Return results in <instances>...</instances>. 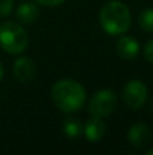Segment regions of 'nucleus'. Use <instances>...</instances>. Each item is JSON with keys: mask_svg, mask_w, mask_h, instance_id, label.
<instances>
[{"mask_svg": "<svg viewBox=\"0 0 153 155\" xmlns=\"http://www.w3.org/2000/svg\"><path fill=\"white\" fill-rule=\"evenodd\" d=\"M117 104H118V98L115 94L111 90L103 88V90L95 93L92 98L89 99L88 110L92 117L105 118L115 110Z\"/></svg>", "mask_w": 153, "mask_h": 155, "instance_id": "obj_4", "label": "nucleus"}, {"mask_svg": "<svg viewBox=\"0 0 153 155\" xmlns=\"http://www.w3.org/2000/svg\"><path fill=\"white\" fill-rule=\"evenodd\" d=\"M14 76L18 82H31L37 76V65L30 57H19L14 63Z\"/></svg>", "mask_w": 153, "mask_h": 155, "instance_id": "obj_7", "label": "nucleus"}, {"mask_svg": "<svg viewBox=\"0 0 153 155\" xmlns=\"http://www.w3.org/2000/svg\"><path fill=\"white\" fill-rule=\"evenodd\" d=\"M16 18L22 25H31L39 18V7L34 2H24L16 10Z\"/></svg>", "mask_w": 153, "mask_h": 155, "instance_id": "obj_10", "label": "nucleus"}, {"mask_svg": "<svg viewBox=\"0 0 153 155\" xmlns=\"http://www.w3.org/2000/svg\"><path fill=\"white\" fill-rule=\"evenodd\" d=\"M127 140L136 148H144L151 143L152 140V131L146 124L136 123L127 131Z\"/></svg>", "mask_w": 153, "mask_h": 155, "instance_id": "obj_6", "label": "nucleus"}, {"mask_svg": "<svg viewBox=\"0 0 153 155\" xmlns=\"http://www.w3.org/2000/svg\"><path fill=\"white\" fill-rule=\"evenodd\" d=\"M102 29L110 35H122L130 29L132 14L125 3L119 0L107 2L99 12Z\"/></svg>", "mask_w": 153, "mask_h": 155, "instance_id": "obj_2", "label": "nucleus"}, {"mask_svg": "<svg viewBox=\"0 0 153 155\" xmlns=\"http://www.w3.org/2000/svg\"><path fill=\"white\" fill-rule=\"evenodd\" d=\"M106 134V124L103 118L92 117L86 121L83 129V135L88 142H98Z\"/></svg>", "mask_w": 153, "mask_h": 155, "instance_id": "obj_9", "label": "nucleus"}, {"mask_svg": "<svg viewBox=\"0 0 153 155\" xmlns=\"http://www.w3.org/2000/svg\"><path fill=\"white\" fill-rule=\"evenodd\" d=\"M3 76H4V67H3V64H2V61H0V82H2V79H3Z\"/></svg>", "mask_w": 153, "mask_h": 155, "instance_id": "obj_16", "label": "nucleus"}, {"mask_svg": "<svg viewBox=\"0 0 153 155\" xmlns=\"http://www.w3.org/2000/svg\"><path fill=\"white\" fill-rule=\"evenodd\" d=\"M151 113H152V116H153V101H152V104H151Z\"/></svg>", "mask_w": 153, "mask_h": 155, "instance_id": "obj_17", "label": "nucleus"}, {"mask_svg": "<svg viewBox=\"0 0 153 155\" xmlns=\"http://www.w3.org/2000/svg\"><path fill=\"white\" fill-rule=\"evenodd\" d=\"M148 98V87L141 80H130L123 87L122 99L130 109H140Z\"/></svg>", "mask_w": 153, "mask_h": 155, "instance_id": "obj_5", "label": "nucleus"}, {"mask_svg": "<svg viewBox=\"0 0 153 155\" xmlns=\"http://www.w3.org/2000/svg\"><path fill=\"white\" fill-rule=\"evenodd\" d=\"M83 129H84V124L81 123L79 118H65L62 123V132L65 136L70 137V139H77L83 135Z\"/></svg>", "mask_w": 153, "mask_h": 155, "instance_id": "obj_11", "label": "nucleus"}, {"mask_svg": "<svg viewBox=\"0 0 153 155\" xmlns=\"http://www.w3.org/2000/svg\"><path fill=\"white\" fill-rule=\"evenodd\" d=\"M29 44L26 30L16 22L8 21L0 25V46L10 54H20Z\"/></svg>", "mask_w": 153, "mask_h": 155, "instance_id": "obj_3", "label": "nucleus"}, {"mask_svg": "<svg viewBox=\"0 0 153 155\" xmlns=\"http://www.w3.org/2000/svg\"><path fill=\"white\" fill-rule=\"evenodd\" d=\"M52 99L62 113H75L83 107L87 93L83 84L73 79H61L52 86Z\"/></svg>", "mask_w": 153, "mask_h": 155, "instance_id": "obj_1", "label": "nucleus"}, {"mask_svg": "<svg viewBox=\"0 0 153 155\" xmlns=\"http://www.w3.org/2000/svg\"><path fill=\"white\" fill-rule=\"evenodd\" d=\"M144 57L149 63H153V40L148 41L145 44V46H144Z\"/></svg>", "mask_w": 153, "mask_h": 155, "instance_id": "obj_14", "label": "nucleus"}, {"mask_svg": "<svg viewBox=\"0 0 153 155\" xmlns=\"http://www.w3.org/2000/svg\"><path fill=\"white\" fill-rule=\"evenodd\" d=\"M115 51H117V54L121 59L130 61V60L137 59V56L140 54V44L133 37L123 35V37H121L117 41Z\"/></svg>", "mask_w": 153, "mask_h": 155, "instance_id": "obj_8", "label": "nucleus"}, {"mask_svg": "<svg viewBox=\"0 0 153 155\" xmlns=\"http://www.w3.org/2000/svg\"><path fill=\"white\" fill-rule=\"evenodd\" d=\"M14 7V0H0V16L5 18L11 14Z\"/></svg>", "mask_w": 153, "mask_h": 155, "instance_id": "obj_13", "label": "nucleus"}, {"mask_svg": "<svg viewBox=\"0 0 153 155\" xmlns=\"http://www.w3.org/2000/svg\"><path fill=\"white\" fill-rule=\"evenodd\" d=\"M35 2L42 5H46V7H56V5L62 4V3L67 2V0H35Z\"/></svg>", "mask_w": 153, "mask_h": 155, "instance_id": "obj_15", "label": "nucleus"}, {"mask_svg": "<svg viewBox=\"0 0 153 155\" xmlns=\"http://www.w3.org/2000/svg\"><path fill=\"white\" fill-rule=\"evenodd\" d=\"M146 154H148V155H153V148H152V150H149Z\"/></svg>", "mask_w": 153, "mask_h": 155, "instance_id": "obj_18", "label": "nucleus"}, {"mask_svg": "<svg viewBox=\"0 0 153 155\" xmlns=\"http://www.w3.org/2000/svg\"><path fill=\"white\" fill-rule=\"evenodd\" d=\"M138 25L142 30L153 33V8H146L138 16Z\"/></svg>", "mask_w": 153, "mask_h": 155, "instance_id": "obj_12", "label": "nucleus"}]
</instances>
